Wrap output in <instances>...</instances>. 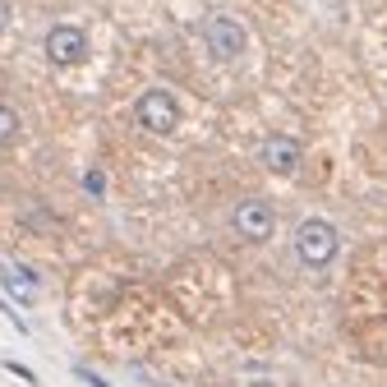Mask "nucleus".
<instances>
[{"mask_svg":"<svg viewBox=\"0 0 387 387\" xmlns=\"http://www.w3.org/2000/svg\"><path fill=\"white\" fill-rule=\"evenodd\" d=\"M291 249H295V258H300V267L323 272V267H332V258H337L341 235H337V226H332V221L309 217V221H300V226H295Z\"/></svg>","mask_w":387,"mask_h":387,"instance_id":"f257e3e1","label":"nucleus"},{"mask_svg":"<svg viewBox=\"0 0 387 387\" xmlns=\"http://www.w3.org/2000/svg\"><path fill=\"white\" fill-rule=\"evenodd\" d=\"M300 162H305V148H300L291 134H277V139L263 143V166L267 170H277V175H295Z\"/></svg>","mask_w":387,"mask_h":387,"instance_id":"423d86ee","label":"nucleus"},{"mask_svg":"<svg viewBox=\"0 0 387 387\" xmlns=\"http://www.w3.org/2000/svg\"><path fill=\"white\" fill-rule=\"evenodd\" d=\"M231 231L240 235V240H249V245H263V240H272V231H277V208L267 199H240L231 212Z\"/></svg>","mask_w":387,"mask_h":387,"instance_id":"7ed1b4c3","label":"nucleus"},{"mask_svg":"<svg viewBox=\"0 0 387 387\" xmlns=\"http://www.w3.org/2000/svg\"><path fill=\"white\" fill-rule=\"evenodd\" d=\"M78 383H88V387H111V383H107V378H97V373H93V369H78Z\"/></svg>","mask_w":387,"mask_h":387,"instance_id":"9d476101","label":"nucleus"},{"mask_svg":"<svg viewBox=\"0 0 387 387\" xmlns=\"http://www.w3.org/2000/svg\"><path fill=\"white\" fill-rule=\"evenodd\" d=\"M83 194H88V199H107V175H102V170H88V175H83Z\"/></svg>","mask_w":387,"mask_h":387,"instance_id":"1a4fd4ad","label":"nucleus"},{"mask_svg":"<svg viewBox=\"0 0 387 387\" xmlns=\"http://www.w3.org/2000/svg\"><path fill=\"white\" fill-rule=\"evenodd\" d=\"M153 387H157V383H153Z\"/></svg>","mask_w":387,"mask_h":387,"instance_id":"ddd939ff","label":"nucleus"},{"mask_svg":"<svg viewBox=\"0 0 387 387\" xmlns=\"http://www.w3.org/2000/svg\"><path fill=\"white\" fill-rule=\"evenodd\" d=\"M0 281H5V291L14 295V300H23V305H32L37 300V291H42V281H37V272L32 267H0Z\"/></svg>","mask_w":387,"mask_h":387,"instance_id":"0eeeda50","label":"nucleus"},{"mask_svg":"<svg viewBox=\"0 0 387 387\" xmlns=\"http://www.w3.org/2000/svg\"><path fill=\"white\" fill-rule=\"evenodd\" d=\"M203 47H208L212 60L235 65V60H245V51H249V28L231 14H212L203 23Z\"/></svg>","mask_w":387,"mask_h":387,"instance_id":"f03ea898","label":"nucleus"},{"mask_svg":"<svg viewBox=\"0 0 387 387\" xmlns=\"http://www.w3.org/2000/svg\"><path fill=\"white\" fill-rule=\"evenodd\" d=\"M245 387H277V383H267V378H249Z\"/></svg>","mask_w":387,"mask_h":387,"instance_id":"f8f14e48","label":"nucleus"},{"mask_svg":"<svg viewBox=\"0 0 387 387\" xmlns=\"http://www.w3.org/2000/svg\"><path fill=\"white\" fill-rule=\"evenodd\" d=\"M47 60L69 69V65H83L88 60V32L74 28V23H56L47 32Z\"/></svg>","mask_w":387,"mask_h":387,"instance_id":"39448f33","label":"nucleus"},{"mask_svg":"<svg viewBox=\"0 0 387 387\" xmlns=\"http://www.w3.org/2000/svg\"><path fill=\"white\" fill-rule=\"evenodd\" d=\"M134 120H139L148 134H170V129L180 124V102H175V93H166V88H148V93L134 102Z\"/></svg>","mask_w":387,"mask_h":387,"instance_id":"20e7f679","label":"nucleus"},{"mask_svg":"<svg viewBox=\"0 0 387 387\" xmlns=\"http://www.w3.org/2000/svg\"><path fill=\"white\" fill-rule=\"evenodd\" d=\"M19 139V111L10 102H0V148Z\"/></svg>","mask_w":387,"mask_h":387,"instance_id":"6e6552de","label":"nucleus"},{"mask_svg":"<svg viewBox=\"0 0 387 387\" xmlns=\"http://www.w3.org/2000/svg\"><path fill=\"white\" fill-rule=\"evenodd\" d=\"M10 14H14V10H10V0H0V32L10 28Z\"/></svg>","mask_w":387,"mask_h":387,"instance_id":"9b49d317","label":"nucleus"}]
</instances>
